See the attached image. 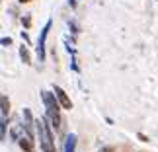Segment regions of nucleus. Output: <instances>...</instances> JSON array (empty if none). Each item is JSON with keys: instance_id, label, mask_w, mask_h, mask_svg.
Wrapping results in <instances>:
<instances>
[{"instance_id": "obj_10", "label": "nucleus", "mask_w": 158, "mask_h": 152, "mask_svg": "<svg viewBox=\"0 0 158 152\" xmlns=\"http://www.w3.org/2000/svg\"><path fill=\"white\" fill-rule=\"evenodd\" d=\"M2 45H4V47L12 45V39H10V37H2Z\"/></svg>"}, {"instance_id": "obj_3", "label": "nucleus", "mask_w": 158, "mask_h": 152, "mask_svg": "<svg viewBox=\"0 0 158 152\" xmlns=\"http://www.w3.org/2000/svg\"><path fill=\"white\" fill-rule=\"evenodd\" d=\"M51 29V22L45 23V27L41 29V35H39V41H37V55H39V60L45 59V41H47V33Z\"/></svg>"}, {"instance_id": "obj_8", "label": "nucleus", "mask_w": 158, "mask_h": 152, "mask_svg": "<svg viewBox=\"0 0 158 152\" xmlns=\"http://www.w3.org/2000/svg\"><path fill=\"white\" fill-rule=\"evenodd\" d=\"M2 109H0V119H8V107H10V101L6 96H2Z\"/></svg>"}, {"instance_id": "obj_1", "label": "nucleus", "mask_w": 158, "mask_h": 152, "mask_svg": "<svg viewBox=\"0 0 158 152\" xmlns=\"http://www.w3.org/2000/svg\"><path fill=\"white\" fill-rule=\"evenodd\" d=\"M41 98H43V103H45V109H47V119H49V123L55 127V129H60V123H63V119H60V107H59V100H55L57 96L43 90L41 92Z\"/></svg>"}, {"instance_id": "obj_9", "label": "nucleus", "mask_w": 158, "mask_h": 152, "mask_svg": "<svg viewBox=\"0 0 158 152\" xmlns=\"http://www.w3.org/2000/svg\"><path fill=\"white\" fill-rule=\"evenodd\" d=\"M20 55H22V60L23 63H29V53H27V49L22 45V49H20Z\"/></svg>"}, {"instance_id": "obj_4", "label": "nucleus", "mask_w": 158, "mask_h": 152, "mask_svg": "<svg viewBox=\"0 0 158 152\" xmlns=\"http://www.w3.org/2000/svg\"><path fill=\"white\" fill-rule=\"evenodd\" d=\"M22 117H23V123H22L23 133H27L29 137H33V123H37V121H33V115H31V111H29L27 107L22 111Z\"/></svg>"}, {"instance_id": "obj_11", "label": "nucleus", "mask_w": 158, "mask_h": 152, "mask_svg": "<svg viewBox=\"0 0 158 152\" xmlns=\"http://www.w3.org/2000/svg\"><path fill=\"white\" fill-rule=\"evenodd\" d=\"M69 4L72 6V8H74V6H76V2H74V0H69Z\"/></svg>"}, {"instance_id": "obj_2", "label": "nucleus", "mask_w": 158, "mask_h": 152, "mask_svg": "<svg viewBox=\"0 0 158 152\" xmlns=\"http://www.w3.org/2000/svg\"><path fill=\"white\" fill-rule=\"evenodd\" d=\"M51 123H47L45 119H39L37 121V135H39V141H41V148L43 152H55V141H53V135H51Z\"/></svg>"}, {"instance_id": "obj_7", "label": "nucleus", "mask_w": 158, "mask_h": 152, "mask_svg": "<svg viewBox=\"0 0 158 152\" xmlns=\"http://www.w3.org/2000/svg\"><path fill=\"white\" fill-rule=\"evenodd\" d=\"M76 150V135H70L66 137V142H64V152H74Z\"/></svg>"}, {"instance_id": "obj_6", "label": "nucleus", "mask_w": 158, "mask_h": 152, "mask_svg": "<svg viewBox=\"0 0 158 152\" xmlns=\"http://www.w3.org/2000/svg\"><path fill=\"white\" fill-rule=\"evenodd\" d=\"M18 142H20V146L26 150V152H35V146H33V138L27 135V133H23V135L18 138Z\"/></svg>"}, {"instance_id": "obj_12", "label": "nucleus", "mask_w": 158, "mask_h": 152, "mask_svg": "<svg viewBox=\"0 0 158 152\" xmlns=\"http://www.w3.org/2000/svg\"><path fill=\"white\" fill-rule=\"evenodd\" d=\"M20 2H29V0H20Z\"/></svg>"}, {"instance_id": "obj_5", "label": "nucleus", "mask_w": 158, "mask_h": 152, "mask_svg": "<svg viewBox=\"0 0 158 152\" xmlns=\"http://www.w3.org/2000/svg\"><path fill=\"white\" fill-rule=\"evenodd\" d=\"M55 96H57V100H59V103L63 105L64 109H72V101H70V98L64 94V90L63 88H59V86H55Z\"/></svg>"}]
</instances>
